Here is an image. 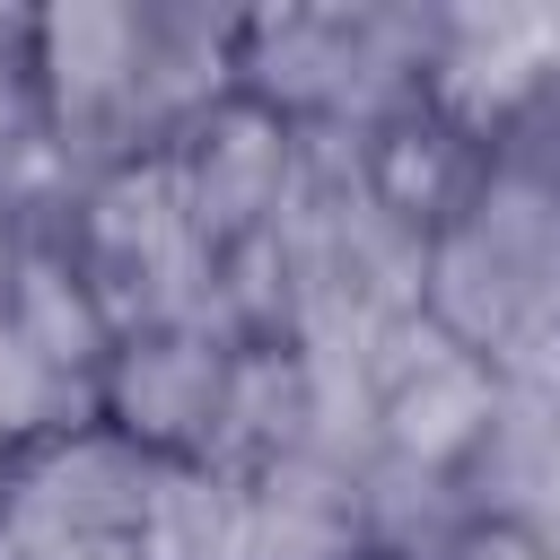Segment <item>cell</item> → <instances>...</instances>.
I'll use <instances>...</instances> for the list:
<instances>
[{"instance_id": "obj_1", "label": "cell", "mask_w": 560, "mask_h": 560, "mask_svg": "<svg viewBox=\"0 0 560 560\" xmlns=\"http://www.w3.org/2000/svg\"><path fill=\"white\" fill-rule=\"evenodd\" d=\"M88 245H96V271L131 280L149 315H184V289L210 262V236H201L184 158H149V166L105 175L96 201H88Z\"/></svg>"}, {"instance_id": "obj_9", "label": "cell", "mask_w": 560, "mask_h": 560, "mask_svg": "<svg viewBox=\"0 0 560 560\" xmlns=\"http://www.w3.org/2000/svg\"><path fill=\"white\" fill-rule=\"evenodd\" d=\"M35 52H44V79L70 114H96V105H122L140 88V61H149V35L131 9H52L35 26Z\"/></svg>"}, {"instance_id": "obj_6", "label": "cell", "mask_w": 560, "mask_h": 560, "mask_svg": "<svg viewBox=\"0 0 560 560\" xmlns=\"http://www.w3.org/2000/svg\"><path fill=\"white\" fill-rule=\"evenodd\" d=\"M350 534L359 490L315 455H280L245 490V560H350Z\"/></svg>"}, {"instance_id": "obj_4", "label": "cell", "mask_w": 560, "mask_h": 560, "mask_svg": "<svg viewBox=\"0 0 560 560\" xmlns=\"http://www.w3.org/2000/svg\"><path fill=\"white\" fill-rule=\"evenodd\" d=\"M219 385H228V359L184 324L131 332L105 359V402H114L122 438L131 446H166V455L219 429Z\"/></svg>"}, {"instance_id": "obj_7", "label": "cell", "mask_w": 560, "mask_h": 560, "mask_svg": "<svg viewBox=\"0 0 560 560\" xmlns=\"http://www.w3.org/2000/svg\"><path fill=\"white\" fill-rule=\"evenodd\" d=\"M131 560H245V481L210 464H158L131 525Z\"/></svg>"}, {"instance_id": "obj_2", "label": "cell", "mask_w": 560, "mask_h": 560, "mask_svg": "<svg viewBox=\"0 0 560 560\" xmlns=\"http://www.w3.org/2000/svg\"><path fill=\"white\" fill-rule=\"evenodd\" d=\"M499 420V385L472 350H455L438 324H420V350H394L376 368V429L402 464H455Z\"/></svg>"}, {"instance_id": "obj_3", "label": "cell", "mask_w": 560, "mask_h": 560, "mask_svg": "<svg viewBox=\"0 0 560 560\" xmlns=\"http://www.w3.org/2000/svg\"><path fill=\"white\" fill-rule=\"evenodd\" d=\"M140 499H149V464H140V446L88 429V438L52 446V455L26 472L9 542H26V551H44V542H131Z\"/></svg>"}, {"instance_id": "obj_10", "label": "cell", "mask_w": 560, "mask_h": 560, "mask_svg": "<svg viewBox=\"0 0 560 560\" xmlns=\"http://www.w3.org/2000/svg\"><path fill=\"white\" fill-rule=\"evenodd\" d=\"M9 324H18V341H26L52 376H79V368L114 359V306H105V289L79 280V271L52 262V254H26V262H18Z\"/></svg>"}, {"instance_id": "obj_5", "label": "cell", "mask_w": 560, "mask_h": 560, "mask_svg": "<svg viewBox=\"0 0 560 560\" xmlns=\"http://www.w3.org/2000/svg\"><path fill=\"white\" fill-rule=\"evenodd\" d=\"M184 184L201 210V236H254L289 192V122L271 105H219L201 140L184 149Z\"/></svg>"}, {"instance_id": "obj_8", "label": "cell", "mask_w": 560, "mask_h": 560, "mask_svg": "<svg viewBox=\"0 0 560 560\" xmlns=\"http://www.w3.org/2000/svg\"><path fill=\"white\" fill-rule=\"evenodd\" d=\"M551 52H560V18H516V9H499V18H455V52H446V70H438V96H446L464 122H481V114L516 105V96L551 70Z\"/></svg>"}, {"instance_id": "obj_11", "label": "cell", "mask_w": 560, "mask_h": 560, "mask_svg": "<svg viewBox=\"0 0 560 560\" xmlns=\"http://www.w3.org/2000/svg\"><path fill=\"white\" fill-rule=\"evenodd\" d=\"M464 560H560V542H542L534 525H490L464 542Z\"/></svg>"}]
</instances>
